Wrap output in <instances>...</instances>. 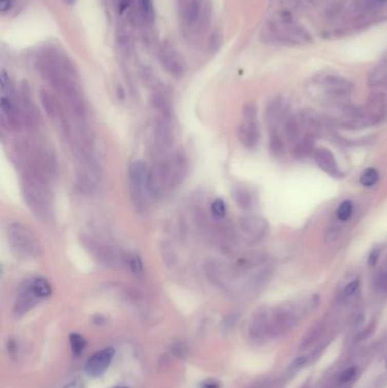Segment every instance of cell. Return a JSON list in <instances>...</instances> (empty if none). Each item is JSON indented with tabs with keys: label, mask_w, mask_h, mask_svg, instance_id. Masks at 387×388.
Segmentation results:
<instances>
[{
	"label": "cell",
	"mask_w": 387,
	"mask_h": 388,
	"mask_svg": "<svg viewBox=\"0 0 387 388\" xmlns=\"http://www.w3.org/2000/svg\"><path fill=\"white\" fill-rule=\"evenodd\" d=\"M14 151L15 158L23 171L33 172L49 182L56 177L58 171L56 154L45 142L32 138L22 139L16 142Z\"/></svg>",
	"instance_id": "cell-1"
},
{
	"label": "cell",
	"mask_w": 387,
	"mask_h": 388,
	"mask_svg": "<svg viewBox=\"0 0 387 388\" xmlns=\"http://www.w3.org/2000/svg\"><path fill=\"white\" fill-rule=\"evenodd\" d=\"M22 193L26 207L36 218L48 222L53 215V197L49 181L33 172L23 171Z\"/></svg>",
	"instance_id": "cell-2"
},
{
	"label": "cell",
	"mask_w": 387,
	"mask_h": 388,
	"mask_svg": "<svg viewBox=\"0 0 387 388\" xmlns=\"http://www.w3.org/2000/svg\"><path fill=\"white\" fill-rule=\"evenodd\" d=\"M268 33L273 40L282 45L300 46L313 41L308 30L299 24L287 9L275 13L268 22Z\"/></svg>",
	"instance_id": "cell-3"
},
{
	"label": "cell",
	"mask_w": 387,
	"mask_h": 388,
	"mask_svg": "<svg viewBox=\"0 0 387 388\" xmlns=\"http://www.w3.org/2000/svg\"><path fill=\"white\" fill-rule=\"evenodd\" d=\"M6 237L10 249L21 259H36L42 255L40 241L33 231L20 222L6 225Z\"/></svg>",
	"instance_id": "cell-4"
},
{
	"label": "cell",
	"mask_w": 387,
	"mask_h": 388,
	"mask_svg": "<svg viewBox=\"0 0 387 388\" xmlns=\"http://www.w3.org/2000/svg\"><path fill=\"white\" fill-rule=\"evenodd\" d=\"M128 190L131 199L138 210L142 211L153 198L150 188L149 168L141 160H137L128 168Z\"/></svg>",
	"instance_id": "cell-5"
},
{
	"label": "cell",
	"mask_w": 387,
	"mask_h": 388,
	"mask_svg": "<svg viewBox=\"0 0 387 388\" xmlns=\"http://www.w3.org/2000/svg\"><path fill=\"white\" fill-rule=\"evenodd\" d=\"M81 240L85 249L103 266L107 268H120L124 265L125 257H123L114 246L91 236H82Z\"/></svg>",
	"instance_id": "cell-6"
},
{
	"label": "cell",
	"mask_w": 387,
	"mask_h": 388,
	"mask_svg": "<svg viewBox=\"0 0 387 388\" xmlns=\"http://www.w3.org/2000/svg\"><path fill=\"white\" fill-rule=\"evenodd\" d=\"M42 106H44L47 115L56 124L59 129L64 133L65 138H69L72 131V123L69 121L65 107L57 96L47 90H42L40 93Z\"/></svg>",
	"instance_id": "cell-7"
},
{
	"label": "cell",
	"mask_w": 387,
	"mask_h": 388,
	"mask_svg": "<svg viewBox=\"0 0 387 388\" xmlns=\"http://www.w3.org/2000/svg\"><path fill=\"white\" fill-rule=\"evenodd\" d=\"M238 135L240 142L248 149L256 148L259 142L260 132L257 123V106L254 102L246 104L243 108V121L240 124Z\"/></svg>",
	"instance_id": "cell-8"
},
{
	"label": "cell",
	"mask_w": 387,
	"mask_h": 388,
	"mask_svg": "<svg viewBox=\"0 0 387 388\" xmlns=\"http://www.w3.org/2000/svg\"><path fill=\"white\" fill-rule=\"evenodd\" d=\"M315 82L333 98L350 95L354 90L352 82L337 74H321L315 79Z\"/></svg>",
	"instance_id": "cell-9"
},
{
	"label": "cell",
	"mask_w": 387,
	"mask_h": 388,
	"mask_svg": "<svg viewBox=\"0 0 387 388\" xmlns=\"http://www.w3.org/2000/svg\"><path fill=\"white\" fill-rule=\"evenodd\" d=\"M154 145L158 153L167 154L174 145V128L171 124V117L157 116L153 128Z\"/></svg>",
	"instance_id": "cell-10"
},
{
	"label": "cell",
	"mask_w": 387,
	"mask_h": 388,
	"mask_svg": "<svg viewBox=\"0 0 387 388\" xmlns=\"http://www.w3.org/2000/svg\"><path fill=\"white\" fill-rule=\"evenodd\" d=\"M17 105L23 127H26L29 129H35L39 127L41 117L33 99H32L29 88H22V90H21Z\"/></svg>",
	"instance_id": "cell-11"
},
{
	"label": "cell",
	"mask_w": 387,
	"mask_h": 388,
	"mask_svg": "<svg viewBox=\"0 0 387 388\" xmlns=\"http://www.w3.org/2000/svg\"><path fill=\"white\" fill-rule=\"evenodd\" d=\"M240 228L246 240L258 242L267 234L268 225L259 216L246 215L240 219Z\"/></svg>",
	"instance_id": "cell-12"
},
{
	"label": "cell",
	"mask_w": 387,
	"mask_h": 388,
	"mask_svg": "<svg viewBox=\"0 0 387 388\" xmlns=\"http://www.w3.org/2000/svg\"><path fill=\"white\" fill-rule=\"evenodd\" d=\"M115 348L112 347H106L104 350L95 352L92 357L89 358L87 364H85V371L90 377H96L103 376L107 369L109 368L111 364V361L115 357Z\"/></svg>",
	"instance_id": "cell-13"
},
{
	"label": "cell",
	"mask_w": 387,
	"mask_h": 388,
	"mask_svg": "<svg viewBox=\"0 0 387 388\" xmlns=\"http://www.w3.org/2000/svg\"><path fill=\"white\" fill-rule=\"evenodd\" d=\"M314 159L321 170L334 177H342V171L338 168L334 154L327 148H318L315 150Z\"/></svg>",
	"instance_id": "cell-14"
},
{
	"label": "cell",
	"mask_w": 387,
	"mask_h": 388,
	"mask_svg": "<svg viewBox=\"0 0 387 388\" xmlns=\"http://www.w3.org/2000/svg\"><path fill=\"white\" fill-rule=\"evenodd\" d=\"M160 61L163 66L170 75L175 77H182L184 75V64L177 53L171 49H164L160 53Z\"/></svg>",
	"instance_id": "cell-15"
},
{
	"label": "cell",
	"mask_w": 387,
	"mask_h": 388,
	"mask_svg": "<svg viewBox=\"0 0 387 388\" xmlns=\"http://www.w3.org/2000/svg\"><path fill=\"white\" fill-rule=\"evenodd\" d=\"M37 301H39V299L36 298L33 292H32V289L29 286V283H26L22 285V287H21L17 294L15 305L16 311H17L18 314H23V312L29 311L36 304Z\"/></svg>",
	"instance_id": "cell-16"
},
{
	"label": "cell",
	"mask_w": 387,
	"mask_h": 388,
	"mask_svg": "<svg viewBox=\"0 0 387 388\" xmlns=\"http://www.w3.org/2000/svg\"><path fill=\"white\" fill-rule=\"evenodd\" d=\"M368 85L372 88L387 89V63L380 64L370 72L368 76Z\"/></svg>",
	"instance_id": "cell-17"
},
{
	"label": "cell",
	"mask_w": 387,
	"mask_h": 388,
	"mask_svg": "<svg viewBox=\"0 0 387 388\" xmlns=\"http://www.w3.org/2000/svg\"><path fill=\"white\" fill-rule=\"evenodd\" d=\"M28 283H29L30 288L32 289V292L34 293V295L39 300L49 298L52 293L51 285L45 278H41V277L33 278V279H30Z\"/></svg>",
	"instance_id": "cell-18"
},
{
	"label": "cell",
	"mask_w": 387,
	"mask_h": 388,
	"mask_svg": "<svg viewBox=\"0 0 387 388\" xmlns=\"http://www.w3.org/2000/svg\"><path fill=\"white\" fill-rule=\"evenodd\" d=\"M150 104H151L153 109L157 111L158 116L161 117H171V105L169 100L166 98L165 95L160 93H156L150 99Z\"/></svg>",
	"instance_id": "cell-19"
},
{
	"label": "cell",
	"mask_w": 387,
	"mask_h": 388,
	"mask_svg": "<svg viewBox=\"0 0 387 388\" xmlns=\"http://www.w3.org/2000/svg\"><path fill=\"white\" fill-rule=\"evenodd\" d=\"M233 198L236 202V204L243 210H249L252 208V204H254V201H252V197L251 193L246 190L244 187H235L233 191Z\"/></svg>",
	"instance_id": "cell-20"
},
{
	"label": "cell",
	"mask_w": 387,
	"mask_h": 388,
	"mask_svg": "<svg viewBox=\"0 0 387 388\" xmlns=\"http://www.w3.org/2000/svg\"><path fill=\"white\" fill-rule=\"evenodd\" d=\"M125 262L128 266V269H130L131 273L134 275L136 277H142L144 274V267H143V262L141 260L137 253H130V255L125 257Z\"/></svg>",
	"instance_id": "cell-21"
},
{
	"label": "cell",
	"mask_w": 387,
	"mask_h": 388,
	"mask_svg": "<svg viewBox=\"0 0 387 388\" xmlns=\"http://www.w3.org/2000/svg\"><path fill=\"white\" fill-rule=\"evenodd\" d=\"M302 122L310 134H316L319 132V127H320L319 118L315 111L304 110L302 112Z\"/></svg>",
	"instance_id": "cell-22"
},
{
	"label": "cell",
	"mask_w": 387,
	"mask_h": 388,
	"mask_svg": "<svg viewBox=\"0 0 387 388\" xmlns=\"http://www.w3.org/2000/svg\"><path fill=\"white\" fill-rule=\"evenodd\" d=\"M282 104L279 101L272 102V104L267 107L266 110V120L267 124L269 126L276 125L277 122L281 120L282 117Z\"/></svg>",
	"instance_id": "cell-23"
},
{
	"label": "cell",
	"mask_w": 387,
	"mask_h": 388,
	"mask_svg": "<svg viewBox=\"0 0 387 388\" xmlns=\"http://www.w3.org/2000/svg\"><path fill=\"white\" fill-rule=\"evenodd\" d=\"M69 344H71V350L74 357H80L84 352L85 347H87V339L81 334L72 333L69 335Z\"/></svg>",
	"instance_id": "cell-24"
},
{
	"label": "cell",
	"mask_w": 387,
	"mask_h": 388,
	"mask_svg": "<svg viewBox=\"0 0 387 388\" xmlns=\"http://www.w3.org/2000/svg\"><path fill=\"white\" fill-rule=\"evenodd\" d=\"M314 149V141H313V137L308 135L305 137L302 141H300L297 145V148L294 150V154L297 156L299 158H302L304 156L309 154L311 151Z\"/></svg>",
	"instance_id": "cell-25"
},
{
	"label": "cell",
	"mask_w": 387,
	"mask_h": 388,
	"mask_svg": "<svg viewBox=\"0 0 387 388\" xmlns=\"http://www.w3.org/2000/svg\"><path fill=\"white\" fill-rule=\"evenodd\" d=\"M285 135L289 140V141H294L295 139L299 137V127L298 123L295 121L294 117H289L288 120L285 123Z\"/></svg>",
	"instance_id": "cell-26"
},
{
	"label": "cell",
	"mask_w": 387,
	"mask_h": 388,
	"mask_svg": "<svg viewBox=\"0 0 387 388\" xmlns=\"http://www.w3.org/2000/svg\"><path fill=\"white\" fill-rule=\"evenodd\" d=\"M353 214V203L351 201H344L341 206L337 208L336 216L341 222H346L351 218Z\"/></svg>",
	"instance_id": "cell-27"
},
{
	"label": "cell",
	"mask_w": 387,
	"mask_h": 388,
	"mask_svg": "<svg viewBox=\"0 0 387 388\" xmlns=\"http://www.w3.org/2000/svg\"><path fill=\"white\" fill-rule=\"evenodd\" d=\"M378 181V172L374 168H369L365 170L363 174L361 175V179H360V182L363 186H374L376 183Z\"/></svg>",
	"instance_id": "cell-28"
},
{
	"label": "cell",
	"mask_w": 387,
	"mask_h": 388,
	"mask_svg": "<svg viewBox=\"0 0 387 388\" xmlns=\"http://www.w3.org/2000/svg\"><path fill=\"white\" fill-rule=\"evenodd\" d=\"M211 215L214 216L215 219H222L225 217L226 215V206H225V202L220 199H217L215 200L211 204Z\"/></svg>",
	"instance_id": "cell-29"
},
{
	"label": "cell",
	"mask_w": 387,
	"mask_h": 388,
	"mask_svg": "<svg viewBox=\"0 0 387 388\" xmlns=\"http://www.w3.org/2000/svg\"><path fill=\"white\" fill-rule=\"evenodd\" d=\"M269 145H270V150L276 156H279L284 151L283 141L281 140V138H279L277 135V134H275V133L272 134V137H270V144Z\"/></svg>",
	"instance_id": "cell-30"
},
{
	"label": "cell",
	"mask_w": 387,
	"mask_h": 388,
	"mask_svg": "<svg viewBox=\"0 0 387 388\" xmlns=\"http://www.w3.org/2000/svg\"><path fill=\"white\" fill-rule=\"evenodd\" d=\"M359 287H360V280L359 279H356V280H353V282L349 283L343 289L342 298L343 299L351 298V296H353L354 294L357 293V290L359 289Z\"/></svg>",
	"instance_id": "cell-31"
},
{
	"label": "cell",
	"mask_w": 387,
	"mask_h": 388,
	"mask_svg": "<svg viewBox=\"0 0 387 388\" xmlns=\"http://www.w3.org/2000/svg\"><path fill=\"white\" fill-rule=\"evenodd\" d=\"M357 373H358V369L356 368V366H350V368H347L343 371L338 380H340L341 384H346V382L351 381L354 377H356Z\"/></svg>",
	"instance_id": "cell-32"
},
{
	"label": "cell",
	"mask_w": 387,
	"mask_h": 388,
	"mask_svg": "<svg viewBox=\"0 0 387 388\" xmlns=\"http://www.w3.org/2000/svg\"><path fill=\"white\" fill-rule=\"evenodd\" d=\"M141 10L147 20L151 21L153 17L152 0H141Z\"/></svg>",
	"instance_id": "cell-33"
},
{
	"label": "cell",
	"mask_w": 387,
	"mask_h": 388,
	"mask_svg": "<svg viewBox=\"0 0 387 388\" xmlns=\"http://www.w3.org/2000/svg\"><path fill=\"white\" fill-rule=\"evenodd\" d=\"M307 363V358L305 357H299L295 359L293 362L291 363V365H289V370H298L300 368H302V366Z\"/></svg>",
	"instance_id": "cell-34"
},
{
	"label": "cell",
	"mask_w": 387,
	"mask_h": 388,
	"mask_svg": "<svg viewBox=\"0 0 387 388\" xmlns=\"http://www.w3.org/2000/svg\"><path fill=\"white\" fill-rule=\"evenodd\" d=\"M378 259H379V250L375 249V250H373L372 252H370L369 258H368V263H369L370 266L374 267L376 265V263L378 262Z\"/></svg>",
	"instance_id": "cell-35"
},
{
	"label": "cell",
	"mask_w": 387,
	"mask_h": 388,
	"mask_svg": "<svg viewBox=\"0 0 387 388\" xmlns=\"http://www.w3.org/2000/svg\"><path fill=\"white\" fill-rule=\"evenodd\" d=\"M200 388H220V384L214 379H207L200 385Z\"/></svg>",
	"instance_id": "cell-36"
},
{
	"label": "cell",
	"mask_w": 387,
	"mask_h": 388,
	"mask_svg": "<svg viewBox=\"0 0 387 388\" xmlns=\"http://www.w3.org/2000/svg\"><path fill=\"white\" fill-rule=\"evenodd\" d=\"M64 388H85V386L84 382L81 379H74L64 386Z\"/></svg>",
	"instance_id": "cell-37"
},
{
	"label": "cell",
	"mask_w": 387,
	"mask_h": 388,
	"mask_svg": "<svg viewBox=\"0 0 387 388\" xmlns=\"http://www.w3.org/2000/svg\"><path fill=\"white\" fill-rule=\"evenodd\" d=\"M12 7V0H0V10L3 13L7 12Z\"/></svg>",
	"instance_id": "cell-38"
},
{
	"label": "cell",
	"mask_w": 387,
	"mask_h": 388,
	"mask_svg": "<svg viewBox=\"0 0 387 388\" xmlns=\"http://www.w3.org/2000/svg\"><path fill=\"white\" fill-rule=\"evenodd\" d=\"M297 2L301 5H308V6H317L320 4L321 0H297Z\"/></svg>",
	"instance_id": "cell-39"
},
{
	"label": "cell",
	"mask_w": 387,
	"mask_h": 388,
	"mask_svg": "<svg viewBox=\"0 0 387 388\" xmlns=\"http://www.w3.org/2000/svg\"><path fill=\"white\" fill-rule=\"evenodd\" d=\"M362 322H363V316H362V315H360V316L357 317L356 325H357V326H361V325H362Z\"/></svg>",
	"instance_id": "cell-40"
},
{
	"label": "cell",
	"mask_w": 387,
	"mask_h": 388,
	"mask_svg": "<svg viewBox=\"0 0 387 388\" xmlns=\"http://www.w3.org/2000/svg\"><path fill=\"white\" fill-rule=\"evenodd\" d=\"M64 2H65L66 4H68V5H72V4L75 3V0H64Z\"/></svg>",
	"instance_id": "cell-41"
},
{
	"label": "cell",
	"mask_w": 387,
	"mask_h": 388,
	"mask_svg": "<svg viewBox=\"0 0 387 388\" xmlns=\"http://www.w3.org/2000/svg\"><path fill=\"white\" fill-rule=\"evenodd\" d=\"M112 388H128V387H125V386H117V387H112Z\"/></svg>",
	"instance_id": "cell-42"
},
{
	"label": "cell",
	"mask_w": 387,
	"mask_h": 388,
	"mask_svg": "<svg viewBox=\"0 0 387 388\" xmlns=\"http://www.w3.org/2000/svg\"><path fill=\"white\" fill-rule=\"evenodd\" d=\"M385 368H386V370H387V360H386V363H385Z\"/></svg>",
	"instance_id": "cell-43"
}]
</instances>
